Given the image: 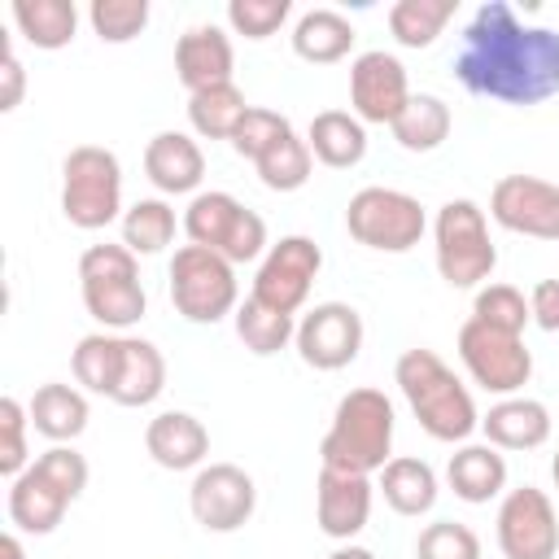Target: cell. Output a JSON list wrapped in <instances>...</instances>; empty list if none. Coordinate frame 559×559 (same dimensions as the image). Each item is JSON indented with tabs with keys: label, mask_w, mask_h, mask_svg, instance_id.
Here are the masks:
<instances>
[{
	"label": "cell",
	"mask_w": 559,
	"mask_h": 559,
	"mask_svg": "<svg viewBox=\"0 0 559 559\" xmlns=\"http://www.w3.org/2000/svg\"><path fill=\"white\" fill-rule=\"evenodd\" d=\"M231 70H236V48L227 39L223 26L205 22V26H188L175 44V74L179 83L192 92H205V87H218V83H231Z\"/></svg>",
	"instance_id": "ac0fdd59"
},
{
	"label": "cell",
	"mask_w": 559,
	"mask_h": 559,
	"mask_svg": "<svg viewBox=\"0 0 559 559\" xmlns=\"http://www.w3.org/2000/svg\"><path fill=\"white\" fill-rule=\"evenodd\" d=\"M245 114H249V100L236 83H218L188 96V122L201 140H231Z\"/></svg>",
	"instance_id": "f546056e"
},
{
	"label": "cell",
	"mask_w": 559,
	"mask_h": 559,
	"mask_svg": "<svg viewBox=\"0 0 559 559\" xmlns=\"http://www.w3.org/2000/svg\"><path fill=\"white\" fill-rule=\"evenodd\" d=\"M231 319H236V336H240L245 349L258 354V358L280 354V349L297 336V319H293V314H280V310H271V306H262L258 297H245Z\"/></svg>",
	"instance_id": "d6a6232c"
},
{
	"label": "cell",
	"mask_w": 559,
	"mask_h": 559,
	"mask_svg": "<svg viewBox=\"0 0 559 559\" xmlns=\"http://www.w3.org/2000/svg\"><path fill=\"white\" fill-rule=\"evenodd\" d=\"M236 266L201 245H179L170 258V301L188 323H218L223 314H236Z\"/></svg>",
	"instance_id": "9c48e42d"
},
{
	"label": "cell",
	"mask_w": 559,
	"mask_h": 559,
	"mask_svg": "<svg viewBox=\"0 0 559 559\" xmlns=\"http://www.w3.org/2000/svg\"><path fill=\"white\" fill-rule=\"evenodd\" d=\"M489 218L515 236L559 240V183L537 175H502L489 192Z\"/></svg>",
	"instance_id": "2e32d148"
},
{
	"label": "cell",
	"mask_w": 559,
	"mask_h": 559,
	"mask_svg": "<svg viewBox=\"0 0 559 559\" xmlns=\"http://www.w3.org/2000/svg\"><path fill=\"white\" fill-rule=\"evenodd\" d=\"M319 271H323V249L310 236H280L266 249V258L258 262L249 297H258L262 306H271L280 314H297L306 306Z\"/></svg>",
	"instance_id": "8fae6325"
},
{
	"label": "cell",
	"mask_w": 559,
	"mask_h": 559,
	"mask_svg": "<svg viewBox=\"0 0 559 559\" xmlns=\"http://www.w3.org/2000/svg\"><path fill=\"white\" fill-rule=\"evenodd\" d=\"M362 336H367L362 314L349 301H319L314 310H306L297 319L293 345H297V354H301L306 367H314V371H341V367H349L358 358Z\"/></svg>",
	"instance_id": "9a60e30c"
},
{
	"label": "cell",
	"mask_w": 559,
	"mask_h": 559,
	"mask_svg": "<svg viewBox=\"0 0 559 559\" xmlns=\"http://www.w3.org/2000/svg\"><path fill=\"white\" fill-rule=\"evenodd\" d=\"M528 314L542 332H559V280H537L528 293Z\"/></svg>",
	"instance_id": "ee69618b"
},
{
	"label": "cell",
	"mask_w": 559,
	"mask_h": 559,
	"mask_svg": "<svg viewBox=\"0 0 559 559\" xmlns=\"http://www.w3.org/2000/svg\"><path fill=\"white\" fill-rule=\"evenodd\" d=\"M266 223H262V214H253V210H240V218H236V227H231V236H227V245H223V258L231 262V266H240V262H258V258H266Z\"/></svg>",
	"instance_id": "7bdbcfd3"
},
{
	"label": "cell",
	"mask_w": 559,
	"mask_h": 559,
	"mask_svg": "<svg viewBox=\"0 0 559 559\" xmlns=\"http://www.w3.org/2000/svg\"><path fill=\"white\" fill-rule=\"evenodd\" d=\"M328 559H376V555H371L367 546H354V542H341V546H336V550H332Z\"/></svg>",
	"instance_id": "7dc6e473"
},
{
	"label": "cell",
	"mask_w": 559,
	"mask_h": 559,
	"mask_svg": "<svg viewBox=\"0 0 559 559\" xmlns=\"http://www.w3.org/2000/svg\"><path fill=\"white\" fill-rule=\"evenodd\" d=\"M144 450L166 472H201L210 459V428L188 411H162L144 428Z\"/></svg>",
	"instance_id": "d6986e66"
},
{
	"label": "cell",
	"mask_w": 559,
	"mask_h": 559,
	"mask_svg": "<svg viewBox=\"0 0 559 559\" xmlns=\"http://www.w3.org/2000/svg\"><path fill=\"white\" fill-rule=\"evenodd\" d=\"M166 389V358L153 341L144 336H122V367H118V384L114 397L118 406H148L157 402Z\"/></svg>",
	"instance_id": "484cf974"
},
{
	"label": "cell",
	"mask_w": 559,
	"mask_h": 559,
	"mask_svg": "<svg viewBox=\"0 0 559 559\" xmlns=\"http://www.w3.org/2000/svg\"><path fill=\"white\" fill-rule=\"evenodd\" d=\"M376 489L384 493V502L397 511V515H428L437 507V472L415 459V454H397L389 459L380 472H376Z\"/></svg>",
	"instance_id": "cb8c5ba5"
},
{
	"label": "cell",
	"mask_w": 559,
	"mask_h": 559,
	"mask_svg": "<svg viewBox=\"0 0 559 559\" xmlns=\"http://www.w3.org/2000/svg\"><path fill=\"white\" fill-rule=\"evenodd\" d=\"M415 559H480V537L459 520H432L415 542Z\"/></svg>",
	"instance_id": "ab89813d"
},
{
	"label": "cell",
	"mask_w": 559,
	"mask_h": 559,
	"mask_svg": "<svg viewBox=\"0 0 559 559\" xmlns=\"http://www.w3.org/2000/svg\"><path fill=\"white\" fill-rule=\"evenodd\" d=\"M393 402L384 397V389H349L336 411L332 424L319 441V467L332 472H354V476H376L389 459H393Z\"/></svg>",
	"instance_id": "3957f363"
},
{
	"label": "cell",
	"mask_w": 559,
	"mask_h": 559,
	"mask_svg": "<svg viewBox=\"0 0 559 559\" xmlns=\"http://www.w3.org/2000/svg\"><path fill=\"white\" fill-rule=\"evenodd\" d=\"M459 362L467 367L472 384L493 397H515L533 380V349L524 345V336L489 328L480 319H467L459 328Z\"/></svg>",
	"instance_id": "30bf717a"
},
{
	"label": "cell",
	"mask_w": 559,
	"mask_h": 559,
	"mask_svg": "<svg viewBox=\"0 0 559 559\" xmlns=\"http://www.w3.org/2000/svg\"><path fill=\"white\" fill-rule=\"evenodd\" d=\"M26 411H31V428H35L39 437H48L52 445H70L74 437H83L87 415H92L83 389L61 384V380L39 384V389L31 393V402H26Z\"/></svg>",
	"instance_id": "603a6c76"
},
{
	"label": "cell",
	"mask_w": 559,
	"mask_h": 559,
	"mask_svg": "<svg viewBox=\"0 0 559 559\" xmlns=\"http://www.w3.org/2000/svg\"><path fill=\"white\" fill-rule=\"evenodd\" d=\"M354 22L336 9H306L293 26V52L310 66H332L354 48Z\"/></svg>",
	"instance_id": "4316f807"
},
{
	"label": "cell",
	"mask_w": 559,
	"mask_h": 559,
	"mask_svg": "<svg viewBox=\"0 0 559 559\" xmlns=\"http://www.w3.org/2000/svg\"><path fill=\"white\" fill-rule=\"evenodd\" d=\"M454 74L472 96L498 105H542L559 96V31L528 26L507 0H489L472 13Z\"/></svg>",
	"instance_id": "6da1fadb"
},
{
	"label": "cell",
	"mask_w": 559,
	"mask_h": 559,
	"mask_svg": "<svg viewBox=\"0 0 559 559\" xmlns=\"http://www.w3.org/2000/svg\"><path fill=\"white\" fill-rule=\"evenodd\" d=\"M550 480H555V489H559V450H555V459H550Z\"/></svg>",
	"instance_id": "c3c4849f"
},
{
	"label": "cell",
	"mask_w": 559,
	"mask_h": 559,
	"mask_svg": "<svg viewBox=\"0 0 559 559\" xmlns=\"http://www.w3.org/2000/svg\"><path fill=\"white\" fill-rule=\"evenodd\" d=\"M26 428H31V411L17 397H0V476L17 480L35 459L26 450Z\"/></svg>",
	"instance_id": "f35d334b"
},
{
	"label": "cell",
	"mask_w": 559,
	"mask_h": 559,
	"mask_svg": "<svg viewBox=\"0 0 559 559\" xmlns=\"http://www.w3.org/2000/svg\"><path fill=\"white\" fill-rule=\"evenodd\" d=\"M459 0H397L389 4V31L402 48H428L454 17Z\"/></svg>",
	"instance_id": "836d02e7"
},
{
	"label": "cell",
	"mask_w": 559,
	"mask_h": 559,
	"mask_svg": "<svg viewBox=\"0 0 559 559\" xmlns=\"http://www.w3.org/2000/svg\"><path fill=\"white\" fill-rule=\"evenodd\" d=\"M432 249H437V271L450 288H480L498 266V249L489 240L485 210L472 197H454L437 210Z\"/></svg>",
	"instance_id": "52a82bcc"
},
{
	"label": "cell",
	"mask_w": 559,
	"mask_h": 559,
	"mask_svg": "<svg viewBox=\"0 0 559 559\" xmlns=\"http://www.w3.org/2000/svg\"><path fill=\"white\" fill-rule=\"evenodd\" d=\"M480 432L489 445L498 450H537L550 441V411L537 397H498L485 415H480Z\"/></svg>",
	"instance_id": "44dd1931"
},
{
	"label": "cell",
	"mask_w": 559,
	"mask_h": 559,
	"mask_svg": "<svg viewBox=\"0 0 559 559\" xmlns=\"http://www.w3.org/2000/svg\"><path fill=\"white\" fill-rule=\"evenodd\" d=\"M371 493H376L371 476L319 467V480H314V520H319V528L336 542H354L371 520Z\"/></svg>",
	"instance_id": "e0dca14e"
},
{
	"label": "cell",
	"mask_w": 559,
	"mask_h": 559,
	"mask_svg": "<svg viewBox=\"0 0 559 559\" xmlns=\"http://www.w3.org/2000/svg\"><path fill=\"white\" fill-rule=\"evenodd\" d=\"M411 79H406V66L384 52V48H371V52H358L349 61V114L367 127H393L397 114L406 109L411 100Z\"/></svg>",
	"instance_id": "5bb4252c"
},
{
	"label": "cell",
	"mask_w": 559,
	"mask_h": 559,
	"mask_svg": "<svg viewBox=\"0 0 559 559\" xmlns=\"http://www.w3.org/2000/svg\"><path fill=\"white\" fill-rule=\"evenodd\" d=\"M188 511L205 533H236L258 511V485L236 463H205L188 485Z\"/></svg>",
	"instance_id": "7c38bea8"
},
{
	"label": "cell",
	"mask_w": 559,
	"mask_h": 559,
	"mask_svg": "<svg viewBox=\"0 0 559 559\" xmlns=\"http://www.w3.org/2000/svg\"><path fill=\"white\" fill-rule=\"evenodd\" d=\"M61 214L79 231L109 227L122 210V166L105 144H79L61 162Z\"/></svg>",
	"instance_id": "8992f818"
},
{
	"label": "cell",
	"mask_w": 559,
	"mask_h": 559,
	"mask_svg": "<svg viewBox=\"0 0 559 559\" xmlns=\"http://www.w3.org/2000/svg\"><path fill=\"white\" fill-rule=\"evenodd\" d=\"M253 166H258V179H262L271 192H297V188L310 183L314 153H310V144H306L297 131H288V135L275 140Z\"/></svg>",
	"instance_id": "d590c367"
},
{
	"label": "cell",
	"mask_w": 559,
	"mask_h": 559,
	"mask_svg": "<svg viewBox=\"0 0 559 559\" xmlns=\"http://www.w3.org/2000/svg\"><path fill=\"white\" fill-rule=\"evenodd\" d=\"M293 131V122L284 118V114H275V109H262V105H249V114L240 118V127H236V135L227 140L240 157H249V162H258L275 140H284Z\"/></svg>",
	"instance_id": "60d3db41"
},
{
	"label": "cell",
	"mask_w": 559,
	"mask_h": 559,
	"mask_svg": "<svg viewBox=\"0 0 559 559\" xmlns=\"http://www.w3.org/2000/svg\"><path fill=\"white\" fill-rule=\"evenodd\" d=\"M79 288L87 314L100 323V332H127L144 319L148 297L140 284V262L127 245H87L79 258Z\"/></svg>",
	"instance_id": "5b68a950"
},
{
	"label": "cell",
	"mask_w": 559,
	"mask_h": 559,
	"mask_svg": "<svg viewBox=\"0 0 559 559\" xmlns=\"http://www.w3.org/2000/svg\"><path fill=\"white\" fill-rule=\"evenodd\" d=\"M144 175L166 197H197L205 179V153L188 131H157L144 144Z\"/></svg>",
	"instance_id": "ffe728a7"
},
{
	"label": "cell",
	"mask_w": 559,
	"mask_h": 559,
	"mask_svg": "<svg viewBox=\"0 0 559 559\" xmlns=\"http://www.w3.org/2000/svg\"><path fill=\"white\" fill-rule=\"evenodd\" d=\"M13 26L31 48L57 52L74 39L79 31V9L74 0H13Z\"/></svg>",
	"instance_id": "83f0119b"
},
{
	"label": "cell",
	"mask_w": 559,
	"mask_h": 559,
	"mask_svg": "<svg viewBox=\"0 0 559 559\" xmlns=\"http://www.w3.org/2000/svg\"><path fill=\"white\" fill-rule=\"evenodd\" d=\"M240 210H245V205H240L231 192H218V188L197 192V197L188 201V210H183V231H188L192 245L223 253V245H227V236H231Z\"/></svg>",
	"instance_id": "1f68e13d"
},
{
	"label": "cell",
	"mask_w": 559,
	"mask_h": 559,
	"mask_svg": "<svg viewBox=\"0 0 559 559\" xmlns=\"http://www.w3.org/2000/svg\"><path fill=\"white\" fill-rule=\"evenodd\" d=\"M472 319H480L489 328H502V332H515V336H524V328L533 323L528 297L515 284H480L476 301H472Z\"/></svg>",
	"instance_id": "8d00e7d4"
},
{
	"label": "cell",
	"mask_w": 559,
	"mask_h": 559,
	"mask_svg": "<svg viewBox=\"0 0 559 559\" xmlns=\"http://www.w3.org/2000/svg\"><path fill=\"white\" fill-rule=\"evenodd\" d=\"M498 550L507 559H555L559 555V515L546 489L520 485L498 502Z\"/></svg>",
	"instance_id": "4fadbf2b"
},
{
	"label": "cell",
	"mask_w": 559,
	"mask_h": 559,
	"mask_svg": "<svg viewBox=\"0 0 559 559\" xmlns=\"http://www.w3.org/2000/svg\"><path fill=\"white\" fill-rule=\"evenodd\" d=\"M345 231L358 245L376 249V253H406V249H415L424 240L428 214H424V205L411 192L371 183V188H358L349 197V205H345Z\"/></svg>",
	"instance_id": "ba28073f"
},
{
	"label": "cell",
	"mask_w": 559,
	"mask_h": 559,
	"mask_svg": "<svg viewBox=\"0 0 559 559\" xmlns=\"http://www.w3.org/2000/svg\"><path fill=\"white\" fill-rule=\"evenodd\" d=\"M87 22L100 44H131L148 26V0H92Z\"/></svg>",
	"instance_id": "74e56055"
},
{
	"label": "cell",
	"mask_w": 559,
	"mask_h": 559,
	"mask_svg": "<svg viewBox=\"0 0 559 559\" xmlns=\"http://www.w3.org/2000/svg\"><path fill=\"white\" fill-rule=\"evenodd\" d=\"M0 79H4V87H0V114H13V109L22 105V87H26V74H22V61H17L13 48L4 52V70H0Z\"/></svg>",
	"instance_id": "f6af8a7d"
},
{
	"label": "cell",
	"mask_w": 559,
	"mask_h": 559,
	"mask_svg": "<svg viewBox=\"0 0 559 559\" xmlns=\"http://www.w3.org/2000/svg\"><path fill=\"white\" fill-rule=\"evenodd\" d=\"M175 240V210H170V201H162V197H140L135 205H127V214H122V245L140 258H148V253H162L166 245Z\"/></svg>",
	"instance_id": "e575fe53"
},
{
	"label": "cell",
	"mask_w": 559,
	"mask_h": 559,
	"mask_svg": "<svg viewBox=\"0 0 559 559\" xmlns=\"http://www.w3.org/2000/svg\"><path fill=\"white\" fill-rule=\"evenodd\" d=\"M87 489V459L74 445L44 450L17 480H9V520L17 533H52L70 502Z\"/></svg>",
	"instance_id": "277c9868"
},
{
	"label": "cell",
	"mask_w": 559,
	"mask_h": 559,
	"mask_svg": "<svg viewBox=\"0 0 559 559\" xmlns=\"http://www.w3.org/2000/svg\"><path fill=\"white\" fill-rule=\"evenodd\" d=\"M293 4L288 0H231L227 4V26L245 39H271L288 22Z\"/></svg>",
	"instance_id": "b9f144b4"
},
{
	"label": "cell",
	"mask_w": 559,
	"mask_h": 559,
	"mask_svg": "<svg viewBox=\"0 0 559 559\" xmlns=\"http://www.w3.org/2000/svg\"><path fill=\"white\" fill-rule=\"evenodd\" d=\"M445 480H450L454 498L485 507L498 493H507V459L489 441H463L445 463Z\"/></svg>",
	"instance_id": "7402d4cb"
},
{
	"label": "cell",
	"mask_w": 559,
	"mask_h": 559,
	"mask_svg": "<svg viewBox=\"0 0 559 559\" xmlns=\"http://www.w3.org/2000/svg\"><path fill=\"white\" fill-rule=\"evenodd\" d=\"M393 380H397L411 415L419 419V428L432 441L459 445L480 428V415H476V402H472L467 384L454 376V367L441 354L419 349V345L406 349L393 367Z\"/></svg>",
	"instance_id": "7a4b0ae2"
},
{
	"label": "cell",
	"mask_w": 559,
	"mask_h": 559,
	"mask_svg": "<svg viewBox=\"0 0 559 559\" xmlns=\"http://www.w3.org/2000/svg\"><path fill=\"white\" fill-rule=\"evenodd\" d=\"M0 559H26V550H22V537H17V533H4V537H0Z\"/></svg>",
	"instance_id": "bcb514c9"
},
{
	"label": "cell",
	"mask_w": 559,
	"mask_h": 559,
	"mask_svg": "<svg viewBox=\"0 0 559 559\" xmlns=\"http://www.w3.org/2000/svg\"><path fill=\"white\" fill-rule=\"evenodd\" d=\"M306 144H310L314 162H323L332 170H349L367 157V127L349 109H323L310 118Z\"/></svg>",
	"instance_id": "d4e9b609"
},
{
	"label": "cell",
	"mask_w": 559,
	"mask_h": 559,
	"mask_svg": "<svg viewBox=\"0 0 559 559\" xmlns=\"http://www.w3.org/2000/svg\"><path fill=\"white\" fill-rule=\"evenodd\" d=\"M122 336H127V332H87V336L74 345L70 367H74V380H79L87 393L114 397L118 367H122Z\"/></svg>",
	"instance_id": "4dcf8cb0"
},
{
	"label": "cell",
	"mask_w": 559,
	"mask_h": 559,
	"mask_svg": "<svg viewBox=\"0 0 559 559\" xmlns=\"http://www.w3.org/2000/svg\"><path fill=\"white\" fill-rule=\"evenodd\" d=\"M450 127H454L450 105L441 96H432V92H415L389 131L406 153H432V148H441L450 140Z\"/></svg>",
	"instance_id": "f1b7e54d"
}]
</instances>
